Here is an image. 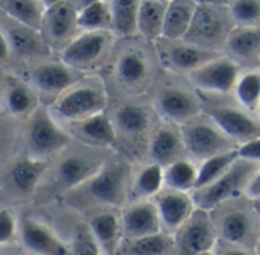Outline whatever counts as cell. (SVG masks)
I'll list each match as a JSON object with an SVG mask.
<instances>
[{
	"mask_svg": "<svg viewBox=\"0 0 260 255\" xmlns=\"http://www.w3.org/2000/svg\"><path fill=\"white\" fill-rule=\"evenodd\" d=\"M251 208H253V213L256 214L257 221L260 222V199H254V201H248Z\"/></svg>",
	"mask_w": 260,
	"mask_h": 255,
	"instance_id": "46",
	"label": "cell"
},
{
	"mask_svg": "<svg viewBox=\"0 0 260 255\" xmlns=\"http://www.w3.org/2000/svg\"><path fill=\"white\" fill-rule=\"evenodd\" d=\"M17 233V222L11 210H0V245L9 243Z\"/></svg>",
	"mask_w": 260,
	"mask_h": 255,
	"instance_id": "40",
	"label": "cell"
},
{
	"mask_svg": "<svg viewBox=\"0 0 260 255\" xmlns=\"http://www.w3.org/2000/svg\"><path fill=\"white\" fill-rule=\"evenodd\" d=\"M216 252L218 255H257L256 251L251 248L241 246V245H232V243H225V242H224V246Z\"/></svg>",
	"mask_w": 260,
	"mask_h": 255,
	"instance_id": "43",
	"label": "cell"
},
{
	"mask_svg": "<svg viewBox=\"0 0 260 255\" xmlns=\"http://www.w3.org/2000/svg\"><path fill=\"white\" fill-rule=\"evenodd\" d=\"M184 157H187V154L180 126L166 123L154 131L149 141L151 163H157L165 167Z\"/></svg>",
	"mask_w": 260,
	"mask_h": 255,
	"instance_id": "15",
	"label": "cell"
},
{
	"mask_svg": "<svg viewBox=\"0 0 260 255\" xmlns=\"http://www.w3.org/2000/svg\"><path fill=\"white\" fill-rule=\"evenodd\" d=\"M198 8L197 0H171L166 5V15L161 37L169 41L183 40L193 21Z\"/></svg>",
	"mask_w": 260,
	"mask_h": 255,
	"instance_id": "18",
	"label": "cell"
},
{
	"mask_svg": "<svg viewBox=\"0 0 260 255\" xmlns=\"http://www.w3.org/2000/svg\"><path fill=\"white\" fill-rule=\"evenodd\" d=\"M256 116H257V120L260 122V105H259V108H257V111H256Z\"/></svg>",
	"mask_w": 260,
	"mask_h": 255,
	"instance_id": "51",
	"label": "cell"
},
{
	"mask_svg": "<svg viewBox=\"0 0 260 255\" xmlns=\"http://www.w3.org/2000/svg\"><path fill=\"white\" fill-rule=\"evenodd\" d=\"M142 0H111V26L119 35L128 37L137 30V14Z\"/></svg>",
	"mask_w": 260,
	"mask_h": 255,
	"instance_id": "33",
	"label": "cell"
},
{
	"mask_svg": "<svg viewBox=\"0 0 260 255\" xmlns=\"http://www.w3.org/2000/svg\"><path fill=\"white\" fill-rule=\"evenodd\" d=\"M111 24V11L104 0L90 3L78 11V26L87 32L102 30Z\"/></svg>",
	"mask_w": 260,
	"mask_h": 255,
	"instance_id": "35",
	"label": "cell"
},
{
	"mask_svg": "<svg viewBox=\"0 0 260 255\" xmlns=\"http://www.w3.org/2000/svg\"><path fill=\"white\" fill-rule=\"evenodd\" d=\"M238 155L239 160L254 163L260 166V137H256L253 140H248L238 146Z\"/></svg>",
	"mask_w": 260,
	"mask_h": 255,
	"instance_id": "41",
	"label": "cell"
},
{
	"mask_svg": "<svg viewBox=\"0 0 260 255\" xmlns=\"http://www.w3.org/2000/svg\"><path fill=\"white\" fill-rule=\"evenodd\" d=\"M70 255H102V249L98 243V240L94 239L91 230L88 225H78L73 237H72V243L69 246Z\"/></svg>",
	"mask_w": 260,
	"mask_h": 255,
	"instance_id": "37",
	"label": "cell"
},
{
	"mask_svg": "<svg viewBox=\"0 0 260 255\" xmlns=\"http://www.w3.org/2000/svg\"><path fill=\"white\" fill-rule=\"evenodd\" d=\"M244 196H245L248 201L260 199V167L254 172V175L250 178L248 184L245 186Z\"/></svg>",
	"mask_w": 260,
	"mask_h": 255,
	"instance_id": "42",
	"label": "cell"
},
{
	"mask_svg": "<svg viewBox=\"0 0 260 255\" xmlns=\"http://www.w3.org/2000/svg\"><path fill=\"white\" fill-rule=\"evenodd\" d=\"M161 228L168 234H175L197 210L193 196L171 189H163L154 199Z\"/></svg>",
	"mask_w": 260,
	"mask_h": 255,
	"instance_id": "9",
	"label": "cell"
},
{
	"mask_svg": "<svg viewBox=\"0 0 260 255\" xmlns=\"http://www.w3.org/2000/svg\"><path fill=\"white\" fill-rule=\"evenodd\" d=\"M259 64H260V56H259Z\"/></svg>",
	"mask_w": 260,
	"mask_h": 255,
	"instance_id": "53",
	"label": "cell"
},
{
	"mask_svg": "<svg viewBox=\"0 0 260 255\" xmlns=\"http://www.w3.org/2000/svg\"><path fill=\"white\" fill-rule=\"evenodd\" d=\"M235 97L241 108L248 113H256L260 105V71L250 70L239 75L233 88Z\"/></svg>",
	"mask_w": 260,
	"mask_h": 255,
	"instance_id": "34",
	"label": "cell"
},
{
	"mask_svg": "<svg viewBox=\"0 0 260 255\" xmlns=\"http://www.w3.org/2000/svg\"><path fill=\"white\" fill-rule=\"evenodd\" d=\"M21 242L35 255H70L69 246L49 227L29 217L21 225Z\"/></svg>",
	"mask_w": 260,
	"mask_h": 255,
	"instance_id": "16",
	"label": "cell"
},
{
	"mask_svg": "<svg viewBox=\"0 0 260 255\" xmlns=\"http://www.w3.org/2000/svg\"><path fill=\"white\" fill-rule=\"evenodd\" d=\"M108 37L104 30L84 32L62 50V61L66 65L84 68L94 64L107 49Z\"/></svg>",
	"mask_w": 260,
	"mask_h": 255,
	"instance_id": "14",
	"label": "cell"
},
{
	"mask_svg": "<svg viewBox=\"0 0 260 255\" xmlns=\"http://www.w3.org/2000/svg\"><path fill=\"white\" fill-rule=\"evenodd\" d=\"M0 9L27 29H40L44 20L37 0H0Z\"/></svg>",
	"mask_w": 260,
	"mask_h": 255,
	"instance_id": "30",
	"label": "cell"
},
{
	"mask_svg": "<svg viewBox=\"0 0 260 255\" xmlns=\"http://www.w3.org/2000/svg\"><path fill=\"white\" fill-rule=\"evenodd\" d=\"M27 138L30 151L37 158L62 149L70 140V137L56 125V122L44 110H38L34 114L29 125Z\"/></svg>",
	"mask_w": 260,
	"mask_h": 255,
	"instance_id": "10",
	"label": "cell"
},
{
	"mask_svg": "<svg viewBox=\"0 0 260 255\" xmlns=\"http://www.w3.org/2000/svg\"><path fill=\"white\" fill-rule=\"evenodd\" d=\"M148 73V64L145 58L136 52L123 53L117 62V75L119 79L126 85L139 84L145 79Z\"/></svg>",
	"mask_w": 260,
	"mask_h": 255,
	"instance_id": "36",
	"label": "cell"
},
{
	"mask_svg": "<svg viewBox=\"0 0 260 255\" xmlns=\"http://www.w3.org/2000/svg\"><path fill=\"white\" fill-rule=\"evenodd\" d=\"M47 30L55 40H66L78 26V11L70 5L61 2L59 5L49 8L46 14Z\"/></svg>",
	"mask_w": 260,
	"mask_h": 255,
	"instance_id": "29",
	"label": "cell"
},
{
	"mask_svg": "<svg viewBox=\"0 0 260 255\" xmlns=\"http://www.w3.org/2000/svg\"><path fill=\"white\" fill-rule=\"evenodd\" d=\"M102 166L87 157L82 155H72L62 160L58 166V179L67 189H73L81 186L82 183H88Z\"/></svg>",
	"mask_w": 260,
	"mask_h": 255,
	"instance_id": "21",
	"label": "cell"
},
{
	"mask_svg": "<svg viewBox=\"0 0 260 255\" xmlns=\"http://www.w3.org/2000/svg\"><path fill=\"white\" fill-rule=\"evenodd\" d=\"M175 239L172 234L158 233L140 239H123L116 255H174Z\"/></svg>",
	"mask_w": 260,
	"mask_h": 255,
	"instance_id": "19",
	"label": "cell"
},
{
	"mask_svg": "<svg viewBox=\"0 0 260 255\" xmlns=\"http://www.w3.org/2000/svg\"><path fill=\"white\" fill-rule=\"evenodd\" d=\"M178 255H197L212 251L218 243V233L210 211L197 208L186 224L174 234Z\"/></svg>",
	"mask_w": 260,
	"mask_h": 255,
	"instance_id": "5",
	"label": "cell"
},
{
	"mask_svg": "<svg viewBox=\"0 0 260 255\" xmlns=\"http://www.w3.org/2000/svg\"><path fill=\"white\" fill-rule=\"evenodd\" d=\"M232 55L238 59H253L260 56V24L235 26L225 41Z\"/></svg>",
	"mask_w": 260,
	"mask_h": 255,
	"instance_id": "23",
	"label": "cell"
},
{
	"mask_svg": "<svg viewBox=\"0 0 260 255\" xmlns=\"http://www.w3.org/2000/svg\"><path fill=\"white\" fill-rule=\"evenodd\" d=\"M98 240L102 252L107 255H116L122 242L123 230L120 216L114 211H101L94 214L87 224Z\"/></svg>",
	"mask_w": 260,
	"mask_h": 255,
	"instance_id": "17",
	"label": "cell"
},
{
	"mask_svg": "<svg viewBox=\"0 0 260 255\" xmlns=\"http://www.w3.org/2000/svg\"><path fill=\"white\" fill-rule=\"evenodd\" d=\"M259 167V164L238 160V163L219 179L193 192L192 196L197 208L213 211L221 204L235 199L239 195H244L245 186Z\"/></svg>",
	"mask_w": 260,
	"mask_h": 255,
	"instance_id": "2",
	"label": "cell"
},
{
	"mask_svg": "<svg viewBox=\"0 0 260 255\" xmlns=\"http://www.w3.org/2000/svg\"><path fill=\"white\" fill-rule=\"evenodd\" d=\"M197 255H218V252H216V249H212V251H204V252H200Z\"/></svg>",
	"mask_w": 260,
	"mask_h": 255,
	"instance_id": "49",
	"label": "cell"
},
{
	"mask_svg": "<svg viewBox=\"0 0 260 255\" xmlns=\"http://www.w3.org/2000/svg\"><path fill=\"white\" fill-rule=\"evenodd\" d=\"M149 113L140 105H123L116 111L114 126H117L123 134L142 135L149 128Z\"/></svg>",
	"mask_w": 260,
	"mask_h": 255,
	"instance_id": "31",
	"label": "cell"
},
{
	"mask_svg": "<svg viewBox=\"0 0 260 255\" xmlns=\"http://www.w3.org/2000/svg\"><path fill=\"white\" fill-rule=\"evenodd\" d=\"M254 251H256V254L260 255V237H259V240H257V243H256V248H254Z\"/></svg>",
	"mask_w": 260,
	"mask_h": 255,
	"instance_id": "50",
	"label": "cell"
},
{
	"mask_svg": "<svg viewBox=\"0 0 260 255\" xmlns=\"http://www.w3.org/2000/svg\"><path fill=\"white\" fill-rule=\"evenodd\" d=\"M32 81L37 88L47 93H55L72 85L75 78L72 71L61 64H44L34 70Z\"/></svg>",
	"mask_w": 260,
	"mask_h": 255,
	"instance_id": "27",
	"label": "cell"
},
{
	"mask_svg": "<svg viewBox=\"0 0 260 255\" xmlns=\"http://www.w3.org/2000/svg\"><path fill=\"white\" fill-rule=\"evenodd\" d=\"M229 11L236 26H254L260 21V0H233Z\"/></svg>",
	"mask_w": 260,
	"mask_h": 255,
	"instance_id": "38",
	"label": "cell"
},
{
	"mask_svg": "<svg viewBox=\"0 0 260 255\" xmlns=\"http://www.w3.org/2000/svg\"><path fill=\"white\" fill-rule=\"evenodd\" d=\"M6 105L12 114L20 116V114H24L29 110H32L34 97H32L30 91L27 88H24L23 85H14L6 96Z\"/></svg>",
	"mask_w": 260,
	"mask_h": 255,
	"instance_id": "39",
	"label": "cell"
},
{
	"mask_svg": "<svg viewBox=\"0 0 260 255\" xmlns=\"http://www.w3.org/2000/svg\"><path fill=\"white\" fill-rule=\"evenodd\" d=\"M180 131L187 157L198 163L236 148V144L218 128V125L206 113H200L198 116L181 125Z\"/></svg>",
	"mask_w": 260,
	"mask_h": 255,
	"instance_id": "1",
	"label": "cell"
},
{
	"mask_svg": "<svg viewBox=\"0 0 260 255\" xmlns=\"http://www.w3.org/2000/svg\"><path fill=\"white\" fill-rule=\"evenodd\" d=\"M105 96L94 87H79L67 93L56 103L58 114L66 120H85L94 114L104 113Z\"/></svg>",
	"mask_w": 260,
	"mask_h": 255,
	"instance_id": "13",
	"label": "cell"
},
{
	"mask_svg": "<svg viewBox=\"0 0 260 255\" xmlns=\"http://www.w3.org/2000/svg\"><path fill=\"white\" fill-rule=\"evenodd\" d=\"M165 189L163 166L149 163L140 169L133 183V195L137 199H154Z\"/></svg>",
	"mask_w": 260,
	"mask_h": 255,
	"instance_id": "28",
	"label": "cell"
},
{
	"mask_svg": "<svg viewBox=\"0 0 260 255\" xmlns=\"http://www.w3.org/2000/svg\"><path fill=\"white\" fill-rule=\"evenodd\" d=\"M47 169L46 161L40 158H23L11 169V183L21 193H30L38 186Z\"/></svg>",
	"mask_w": 260,
	"mask_h": 255,
	"instance_id": "24",
	"label": "cell"
},
{
	"mask_svg": "<svg viewBox=\"0 0 260 255\" xmlns=\"http://www.w3.org/2000/svg\"><path fill=\"white\" fill-rule=\"evenodd\" d=\"M128 169L123 164L102 166V169L88 181V193L101 204L120 207L126 199Z\"/></svg>",
	"mask_w": 260,
	"mask_h": 255,
	"instance_id": "8",
	"label": "cell"
},
{
	"mask_svg": "<svg viewBox=\"0 0 260 255\" xmlns=\"http://www.w3.org/2000/svg\"><path fill=\"white\" fill-rule=\"evenodd\" d=\"M155 110L166 123L181 126L201 113L197 97L181 88H163L155 99Z\"/></svg>",
	"mask_w": 260,
	"mask_h": 255,
	"instance_id": "12",
	"label": "cell"
},
{
	"mask_svg": "<svg viewBox=\"0 0 260 255\" xmlns=\"http://www.w3.org/2000/svg\"><path fill=\"white\" fill-rule=\"evenodd\" d=\"M239 160L238 155V146L235 149L225 151L222 154L213 155L204 161L198 163V183H197V189L206 187L212 183H215L216 179H219L224 173H227Z\"/></svg>",
	"mask_w": 260,
	"mask_h": 255,
	"instance_id": "25",
	"label": "cell"
},
{
	"mask_svg": "<svg viewBox=\"0 0 260 255\" xmlns=\"http://www.w3.org/2000/svg\"><path fill=\"white\" fill-rule=\"evenodd\" d=\"M219 207L221 208H215L213 211H210L212 214H216V217H212L215 222L218 239L224 240L225 243L241 245L254 249L260 237V230L256 227L257 217L253 213V208L251 213H248L241 207Z\"/></svg>",
	"mask_w": 260,
	"mask_h": 255,
	"instance_id": "4",
	"label": "cell"
},
{
	"mask_svg": "<svg viewBox=\"0 0 260 255\" xmlns=\"http://www.w3.org/2000/svg\"><path fill=\"white\" fill-rule=\"evenodd\" d=\"M94 2H98V0H78L79 8H84V6H87V5H90V3H94Z\"/></svg>",
	"mask_w": 260,
	"mask_h": 255,
	"instance_id": "48",
	"label": "cell"
},
{
	"mask_svg": "<svg viewBox=\"0 0 260 255\" xmlns=\"http://www.w3.org/2000/svg\"><path fill=\"white\" fill-rule=\"evenodd\" d=\"M203 113H206L218 128L235 143L242 144L248 140L260 137V122L241 106L229 105H210Z\"/></svg>",
	"mask_w": 260,
	"mask_h": 255,
	"instance_id": "6",
	"label": "cell"
},
{
	"mask_svg": "<svg viewBox=\"0 0 260 255\" xmlns=\"http://www.w3.org/2000/svg\"><path fill=\"white\" fill-rule=\"evenodd\" d=\"M8 55H9V43L0 30V62L5 61L8 58Z\"/></svg>",
	"mask_w": 260,
	"mask_h": 255,
	"instance_id": "44",
	"label": "cell"
},
{
	"mask_svg": "<svg viewBox=\"0 0 260 255\" xmlns=\"http://www.w3.org/2000/svg\"><path fill=\"white\" fill-rule=\"evenodd\" d=\"M163 176L165 189L193 193L198 183V164L189 157L180 158L163 167Z\"/></svg>",
	"mask_w": 260,
	"mask_h": 255,
	"instance_id": "22",
	"label": "cell"
},
{
	"mask_svg": "<svg viewBox=\"0 0 260 255\" xmlns=\"http://www.w3.org/2000/svg\"><path fill=\"white\" fill-rule=\"evenodd\" d=\"M123 239H140L163 233L157 207L152 199H137L120 214Z\"/></svg>",
	"mask_w": 260,
	"mask_h": 255,
	"instance_id": "11",
	"label": "cell"
},
{
	"mask_svg": "<svg viewBox=\"0 0 260 255\" xmlns=\"http://www.w3.org/2000/svg\"><path fill=\"white\" fill-rule=\"evenodd\" d=\"M154 2H160V3H169L171 0H154Z\"/></svg>",
	"mask_w": 260,
	"mask_h": 255,
	"instance_id": "52",
	"label": "cell"
},
{
	"mask_svg": "<svg viewBox=\"0 0 260 255\" xmlns=\"http://www.w3.org/2000/svg\"><path fill=\"white\" fill-rule=\"evenodd\" d=\"M79 132L88 141L99 146H113L116 143V126L104 113L82 120Z\"/></svg>",
	"mask_w": 260,
	"mask_h": 255,
	"instance_id": "32",
	"label": "cell"
},
{
	"mask_svg": "<svg viewBox=\"0 0 260 255\" xmlns=\"http://www.w3.org/2000/svg\"><path fill=\"white\" fill-rule=\"evenodd\" d=\"M241 75L239 64L225 56H218L197 70L189 73V78L195 87L207 93H230L233 91Z\"/></svg>",
	"mask_w": 260,
	"mask_h": 255,
	"instance_id": "7",
	"label": "cell"
},
{
	"mask_svg": "<svg viewBox=\"0 0 260 255\" xmlns=\"http://www.w3.org/2000/svg\"><path fill=\"white\" fill-rule=\"evenodd\" d=\"M166 5L154 0H142L137 14V30L148 40H155L163 33Z\"/></svg>",
	"mask_w": 260,
	"mask_h": 255,
	"instance_id": "26",
	"label": "cell"
},
{
	"mask_svg": "<svg viewBox=\"0 0 260 255\" xmlns=\"http://www.w3.org/2000/svg\"><path fill=\"white\" fill-rule=\"evenodd\" d=\"M198 5H213V6H224L229 0H197Z\"/></svg>",
	"mask_w": 260,
	"mask_h": 255,
	"instance_id": "45",
	"label": "cell"
},
{
	"mask_svg": "<svg viewBox=\"0 0 260 255\" xmlns=\"http://www.w3.org/2000/svg\"><path fill=\"white\" fill-rule=\"evenodd\" d=\"M232 23L235 21L230 15V11L225 12L224 6L198 5L192 26L184 40L190 44L212 49L216 44L227 41L229 33L236 26H232Z\"/></svg>",
	"mask_w": 260,
	"mask_h": 255,
	"instance_id": "3",
	"label": "cell"
},
{
	"mask_svg": "<svg viewBox=\"0 0 260 255\" xmlns=\"http://www.w3.org/2000/svg\"><path fill=\"white\" fill-rule=\"evenodd\" d=\"M41 2V5L44 6V8H53V6H56V5H59L62 0H40Z\"/></svg>",
	"mask_w": 260,
	"mask_h": 255,
	"instance_id": "47",
	"label": "cell"
},
{
	"mask_svg": "<svg viewBox=\"0 0 260 255\" xmlns=\"http://www.w3.org/2000/svg\"><path fill=\"white\" fill-rule=\"evenodd\" d=\"M219 53L212 49L200 47L190 43L184 44H175L169 49L168 52V62L171 64L172 68L190 73L201 67L203 64L218 58Z\"/></svg>",
	"mask_w": 260,
	"mask_h": 255,
	"instance_id": "20",
	"label": "cell"
}]
</instances>
